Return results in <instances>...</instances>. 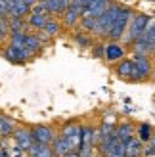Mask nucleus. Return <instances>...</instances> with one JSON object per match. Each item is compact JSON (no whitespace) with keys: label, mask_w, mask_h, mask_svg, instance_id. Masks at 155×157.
I'll return each instance as SVG.
<instances>
[{"label":"nucleus","mask_w":155,"mask_h":157,"mask_svg":"<svg viewBox=\"0 0 155 157\" xmlns=\"http://www.w3.org/2000/svg\"><path fill=\"white\" fill-rule=\"evenodd\" d=\"M134 56H151L155 54V17H149L142 36L132 44Z\"/></svg>","instance_id":"nucleus-1"},{"label":"nucleus","mask_w":155,"mask_h":157,"mask_svg":"<svg viewBox=\"0 0 155 157\" xmlns=\"http://www.w3.org/2000/svg\"><path fill=\"white\" fill-rule=\"evenodd\" d=\"M121 6H123V4L111 2V6L107 8V10H105V12H104V13L96 19L94 29H92V33H90V35H94V36H98V38H105L107 35H109L111 25H113L115 17H117V13H119V10H121Z\"/></svg>","instance_id":"nucleus-2"},{"label":"nucleus","mask_w":155,"mask_h":157,"mask_svg":"<svg viewBox=\"0 0 155 157\" xmlns=\"http://www.w3.org/2000/svg\"><path fill=\"white\" fill-rule=\"evenodd\" d=\"M132 17H134L132 8L121 6V10H119V13H117V17H115V21H113L111 31H109V35H107V38H109L111 42H121L123 36H125V33H127V29H128V23H130V19H132Z\"/></svg>","instance_id":"nucleus-3"},{"label":"nucleus","mask_w":155,"mask_h":157,"mask_svg":"<svg viewBox=\"0 0 155 157\" xmlns=\"http://www.w3.org/2000/svg\"><path fill=\"white\" fill-rule=\"evenodd\" d=\"M86 4H88V0H73V2H69V8L61 15V25L69 27V29L77 27L82 17V12L86 10Z\"/></svg>","instance_id":"nucleus-4"},{"label":"nucleus","mask_w":155,"mask_h":157,"mask_svg":"<svg viewBox=\"0 0 155 157\" xmlns=\"http://www.w3.org/2000/svg\"><path fill=\"white\" fill-rule=\"evenodd\" d=\"M148 21H149V15L148 13H134V17L130 19L128 29H127L125 36H123V40L128 42V44H134L138 38L142 36L146 25H148Z\"/></svg>","instance_id":"nucleus-5"},{"label":"nucleus","mask_w":155,"mask_h":157,"mask_svg":"<svg viewBox=\"0 0 155 157\" xmlns=\"http://www.w3.org/2000/svg\"><path fill=\"white\" fill-rule=\"evenodd\" d=\"M132 59V67H134V71H132V81H146V78H149L151 77V71H153V67H151V59L149 56H134V58H130Z\"/></svg>","instance_id":"nucleus-6"},{"label":"nucleus","mask_w":155,"mask_h":157,"mask_svg":"<svg viewBox=\"0 0 155 157\" xmlns=\"http://www.w3.org/2000/svg\"><path fill=\"white\" fill-rule=\"evenodd\" d=\"M81 134H82V127L77 124V123L63 124V128H61V132H59V136L69 144L71 151H79V147H81Z\"/></svg>","instance_id":"nucleus-7"},{"label":"nucleus","mask_w":155,"mask_h":157,"mask_svg":"<svg viewBox=\"0 0 155 157\" xmlns=\"http://www.w3.org/2000/svg\"><path fill=\"white\" fill-rule=\"evenodd\" d=\"M31 134H33V142L40 146H52L54 140L58 138L56 130L48 124H36V127L31 128Z\"/></svg>","instance_id":"nucleus-8"},{"label":"nucleus","mask_w":155,"mask_h":157,"mask_svg":"<svg viewBox=\"0 0 155 157\" xmlns=\"http://www.w3.org/2000/svg\"><path fill=\"white\" fill-rule=\"evenodd\" d=\"M48 19H50V15H48V12L46 10H42L40 6H38V2H35V8L31 10V13L27 15V27H31V29H35L36 33L38 31H42L44 29V25L48 23Z\"/></svg>","instance_id":"nucleus-9"},{"label":"nucleus","mask_w":155,"mask_h":157,"mask_svg":"<svg viewBox=\"0 0 155 157\" xmlns=\"http://www.w3.org/2000/svg\"><path fill=\"white\" fill-rule=\"evenodd\" d=\"M8 4V19H25L35 8V2H23V0H12Z\"/></svg>","instance_id":"nucleus-10"},{"label":"nucleus","mask_w":155,"mask_h":157,"mask_svg":"<svg viewBox=\"0 0 155 157\" xmlns=\"http://www.w3.org/2000/svg\"><path fill=\"white\" fill-rule=\"evenodd\" d=\"M12 136L15 140V146H17L19 150H23L25 153L31 150V146L35 144L33 142V134H31V128H27V127H17Z\"/></svg>","instance_id":"nucleus-11"},{"label":"nucleus","mask_w":155,"mask_h":157,"mask_svg":"<svg viewBox=\"0 0 155 157\" xmlns=\"http://www.w3.org/2000/svg\"><path fill=\"white\" fill-rule=\"evenodd\" d=\"M105 59L109 63H119L125 59V46L121 42H107L105 44Z\"/></svg>","instance_id":"nucleus-12"},{"label":"nucleus","mask_w":155,"mask_h":157,"mask_svg":"<svg viewBox=\"0 0 155 157\" xmlns=\"http://www.w3.org/2000/svg\"><path fill=\"white\" fill-rule=\"evenodd\" d=\"M111 6V2H104V0H88L86 4V10L82 12V17H92V19H98L107 8Z\"/></svg>","instance_id":"nucleus-13"},{"label":"nucleus","mask_w":155,"mask_h":157,"mask_svg":"<svg viewBox=\"0 0 155 157\" xmlns=\"http://www.w3.org/2000/svg\"><path fill=\"white\" fill-rule=\"evenodd\" d=\"M4 58L12 63H23V61L31 59L33 56L25 50V48H13V46H6L4 48Z\"/></svg>","instance_id":"nucleus-14"},{"label":"nucleus","mask_w":155,"mask_h":157,"mask_svg":"<svg viewBox=\"0 0 155 157\" xmlns=\"http://www.w3.org/2000/svg\"><path fill=\"white\" fill-rule=\"evenodd\" d=\"M38 6L48 12L50 17H54V15H63L65 10L69 8V2H65V0H50V2H38Z\"/></svg>","instance_id":"nucleus-15"},{"label":"nucleus","mask_w":155,"mask_h":157,"mask_svg":"<svg viewBox=\"0 0 155 157\" xmlns=\"http://www.w3.org/2000/svg\"><path fill=\"white\" fill-rule=\"evenodd\" d=\"M115 134H117V140L123 144H127L130 138H134V127L130 123H121L115 128Z\"/></svg>","instance_id":"nucleus-16"},{"label":"nucleus","mask_w":155,"mask_h":157,"mask_svg":"<svg viewBox=\"0 0 155 157\" xmlns=\"http://www.w3.org/2000/svg\"><path fill=\"white\" fill-rule=\"evenodd\" d=\"M23 48H25L31 56H35L36 52H40V48H42V40L38 38V35L35 33V35H31V33H27V36H25V44H23Z\"/></svg>","instance_id":"nucleus-17"},{"label":"nucleus","mask_w":155,"mask_h":157,"mask_svg":"<svg viewBox=\"0 0 155 157\" xmlns=\"http://www.w3.org/2000/svg\"><path fill=\"white\" fill-rule=\"evenodd\" d=\"M142 142L138 140L136 136L130 138L128 142L125 144V157H140L142 155Z\"/></svg>","instance_id":"nucleus-18"},{"label":"nucleus","mask_w":155,"mask_h":157,"mask_svg":"<svg viewBox=\"0 0 155 157\" xmlns=\"http://www.w3.org/2000/svg\"><path fill=\"white\" fill-rule=\"evenodd\" d=\"M50 147H52V151H54V155H56V157H65L67 153H71V147H69V144H67L59 134H58L56 140H54V144H52Z\"/></svg>","instance_id":"nucleus-19"},{"label":"nucleus","mask_w":155,"mask_h":157,"mask_svg":"<svg viewBox=\"0 0 155 157\" xmlns=\"http://www.w3.org/2000/svg\"><path fill=\"white\" fill-rule=\"evenodd\" d=\"M15 121L12 117H6V115H0V138L2 136H10L15 132Z\"/></svg>","instance_id":"nucleus-20"},{"label":"nucleus","mask_w":155,"mask_h":157,"mask_svg":"<svg viewBox=\"0 0 155 157\" xmlns=\"http://www.w3.org/2000/svg\"><path fill=\"white\" fill-rule=\"evenodd\" d=\"M59 31H61V23H59L56 17H50L48 23L44 25V29H42V31H38V33H42L46 38H52V36L59 35Z\"/></svg>","instance_id":"nucleus-21"},{"label":"nucleus","mask_w":155,"mask_h":157,"mask_svg":"<svg viewBox=\"0 0 155 157\" xmlns=\"http://www.w3.org/2000/svg\"><path fill=\"white\" fill-rule=\"evenodd\" d=\"M115 71H117V75L121 78H130V81H132V71H134L132 59H123V61H119L117 67H115Z\"/></svg>","instance_id":"nucleus-22"},{"label":"nucleus","mask_w":155,"mask_h":157,"mask_svg":"<svg viewBox=\"0 0 155 157\" xmlns=\"http://www.w3.org/2000/svg\"><path fill=\"white\" fill-rule=\"evenodd\" d=\"M27 155L29 157H56L50 146H40V144H33L31 150L27 151Z\"/></svg>","instance_id":"nucleus-23"},{"label":"nucleus","mask_w":155,"mask_h":157,"mask_svg":"<svg viewBox=\"0 0 155 157\" xmlns=\"http://www.w3.org/2000/svg\"><path fill=\"white\" fill-rule=\"evenodd\" d=\"M138 140H140L142 144H148L149 140H151V136H153V128H151V124H148V123H142L140 127H138V132L134 134Z\"/></svg>","instance_id":"nucleus-24"},{"label":"nucleus","mask_w":155,"mask_h":157,"mask_svg":"<svg viewBox=\"0 0 155 157\" xmlns=\"http://www.w3.org/2000/svg\"><path fill=\"white\" fill-rule=\"evenodd\" d=\"M27 21L25 19H8V29L12 33H27Z\"/></svg>","instance_id":"nucleus-25"},{"label":"nucleus","mask_w":155,"mask_h":157,"mask_svg":"<svg viewBox=\"0 0 155 157\" xmlns=\"http://www.w3.org/2000/svg\"><path fill=\"white\" fill-rule=\"evenodd\" d=\"M25 36H27V33H12L10 35V44H8V46L23 48V44H25Z\"/></svg>","instance_id":"nucleus-26"},{"label":"nucleus","mask_w":155,"mask_h":157,"mask_svg":"<svg viewBox=\"0 0 155 157\" xmlns=\"http://www.w3.org/2000/svg\"><path fill=\"white\" fill-rule=\"evenodd\" d=\"M75 42L79 46H92V35H88V33H77L75 35Z\"/></svg>","instance_id":"nucleus-27"},{"label":"nucleus","mask_w":155,"mask_h":157,"mask_svg":"<svg viewBox=\"0 0 155 157\" xmlns=\"http://www.w3.org/2000/svg\"><path fill=\"white\" fill-rule=\"evenodd\" d=\"M10 35V29H8V21H0V46L4 44L6 36Z\"/></svg>","instance_id":"nucleus-28"},{"label":"nucleus","mask_w":155,"mask_h":157,"mask_svg":"<svg viewBox=\"0 0 155 157\" xmlns=\"http://www.w3.org/2000/svg\"><path fill=\"white\" fill-rule=\"evenodd\" d=\"M94 54H96L98 58L105 56V46H104V44H96V48H94Z\"/></svg>","instance_id":"nucleus-29"},{"label":"nucleus","mask_w":155,"mask_h":157,"mask_svg":"<svg viewBox=\"0 0 155 157\" xmlns=\"http://www.w3.org/2000/svg\"><path fill=\"white\" fill-rule=\"evenodd\" d=\"M148 146L151 147V151H153V155H155V132H153V136H151V140L148 142Z\"/></svg>","instance_id":"nucleus-30"},{"label":"nucleus","mask_w":155,"mask_h":157,"mask_svg":"<svg viewBox=\"0 0 155 157\" xmlns=\"http://www.w3.org/2000/svg\"><path fill=\"white\" fill-rule=\"evenodd\" d=\"M65 157H79V153H77V151H71V153H67Z\"/></svg>","instance_id":"nucleus-31"},{"label":"nucleus","mask_w":155,"mask_h":157,"mask_svg":"<svg viewBox=\"0 0 155 157\" xmlns=\"http://www.w3.org/2000/svg\"><path fill=\"white\" fill-rule=\"evenodd\" d=\"M2 150H4V140L0 138V151H2Z\"/></svg>","instance_id":"nucleus-32"},{"label":"nucleus","mask_w":155,"mask_h":157,"mask_svg":"<svg viewBox=\"0 0 155 157\" xmlns=\"http://www.w3.org/2000/svg\"><path fill=\"white\" fill-rule=\"evenodd\" d=\"M98 157H104V155H98Z\"/></svg>","instance_id":"nucleus-33"}]
</instances>
